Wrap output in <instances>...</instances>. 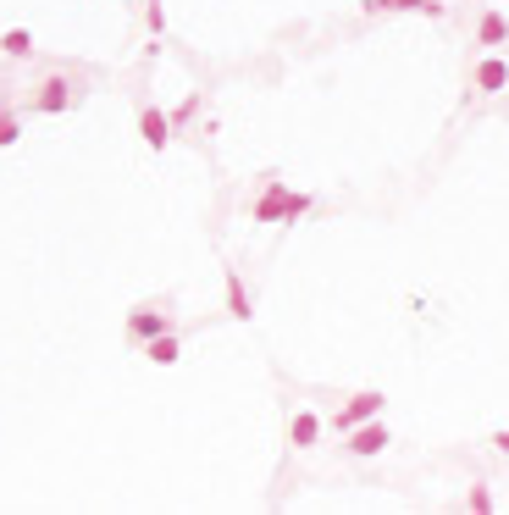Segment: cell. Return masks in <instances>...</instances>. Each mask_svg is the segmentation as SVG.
Here are the masks:
<instances>
[{"label": "cell", "mask_w": 509, "mask_h": 515, "mask_svg": "<svg viewBox=\"0 0 509 515\" xmlns=\"http://www.w3.org/2000/svg\"><path fill=\"white\" fill-rule=\"evenodd\" d=\"M83 100V84L72 78V72H50V78H39L34 95H28V111H39V117H61V111H72Z\"/></svg>", "instance_id": "obj_1"}, {"label": "cell", "mask_w": 509, "mask_h": 515, "mask_svg": "<svg viewBox=\"0 0 509 515\" xmlns=\"http://www.w3.org/2000/svg\"><path fill=\"white\" fill-rule=\"evenodd\" d=\"M509 89V56H498V50H482V56L471 61V72H465V95L471 100H493Z\"/></svg>", "instance_id": "obj_2"}, {"label": "cell", "mask_w": 509, "mask_h": 515, "mask_svg": "<svg viewBox=\"0 0 509 515\" xmlns=\"http://www.w3.org/2000/svg\"><path fill=\"white\" fill-rule=\"evenodd\" d=\"M382 410H388V399H382V394H377V388H360V394H349V399H344V405L332 410V416H327V427H332V432H338V438H344V432H349V427H360V421H371V416H382Z\"/></svg>", "instance_id": "obj_3"}, {"label": "cell", "mask_w": 509, "mask_h": 515, "mask_svg": "<svg viewBox=\"0 0 509 515\" xmlns=\"http://www.w3.org/2000/svg\"><path fill=\"white\" fill-rule=\"evenodd\" d=\"M388 444H393V432L382 416H371V421H360V427L344 432V455H355V460H377Z\"/></svg>", "instance_id": "obj_4"}, {"label": "cell", "mask_w": 509, "mask_h": 515, "mask_svg": "<svg viewBox=\"0 0 509 515\" xmlns=\"http://www.w3.org/2000/svg\"><path fill=\"white\" fill-rule=\"evenodd\" d=\"M288 194H294V189H288V183L272 172V178L261 183V194L249 200V222H255V228H266V222H283V211H288Z\"/></svg>", "instance_id": "obj_5"}, {"label": "cell", "mask_w": 509, "mask_h": 515, "mask_svg": "<svg viewBox=\"0 0 509 515\" xmlns=\"http://www.w3.org/2000/svg\"><path fill=\"white\" fill-rule=\"evenodd\" d=\"M471 45H476V50H504V45H509V17L498 12V6H482V12H476Z\"/></svg>", "instance_id": "obj_6"}, {"label": "cell", "mask_w": 509, "mask_h": 515, "mask_svg": "<svg viewBox=\"0 0 509 515\" xmlns=\"http://www.w3.org/2000/svg\"><path fill=\"white\" fill-rule=\"evenodd\" d=\"M166 327H172V316H166L161 305H139V311H128V344H150Z\"/></svg>", "instance_id": "obj_7"}, {"label": "cell", "mask_w": 509, "mask_h": 515, "mask_svg": "<svg viewBox=\"0 0 509 515\" xmlns=\"http://www.w3.org/2000/svg\"><path fill=\"white\" fill-rule=\"evenodd\" d=\"M366 17H393V12H415V17H449L443 0H366Z\"/></svg>", "instance_id": "obj_8"}, {"label": "cell", "mask_w": 509, "mask_h": 515, "mask_svg": "<svg viewBox=\"0 0 509 515\" xmlns=\"http://www.w3.org/2000/svg\"><path fill=\"white\" fill-rule=\"evenodd\" d=\"M139 139L150 144V150H166V144H172V117H166L161 106H139Z\"/></svg>", "instance_id": "obj_9"}, {"label": "cell", "mask_w": 509, "mask_h": 515, "mask_svg": "<svg viewBox=\"0 0 509 515\" xmlns=\"http://www.w3.org/2000/svg\"><path fill=\"white\" fill-rule=\"evenodd\" d=\"M321 432H327V421H321L316 410H294V416H288V444L294 449H316Z\"/></svg>", "instance_id": "obj_10"}, {"label": "cell", "mask_w": 509, "mask_h": 515, "mask_svg": "<svg viewBox=\"0 0 509 515\" xmlns=\"http://www.w3.org/2000/svg\"><path fill=\"white\" fill-rule=\"evenodd\" d=\"M139 349H144V360H150V366H178V360H183V338H178V327L155 333L150 344H139Z\"/></svg>", "instance_id": "obj_11"}, {"label": "cell", "mask_w": 509, "mask_h": 515, "mask_svg": "<svg viewBox=\"0 0 509 515\" xmlns=\"http://www.w3.org/2000/svg\"><path fill=\"white\" fill-rule=\"evenodd\" d=\"M227 316H233V322H249V316H255V300H249L238 266H227Z\"/></svg>", "instance_id": "obj_12"}, {"label": "cell", "mask_w": 509, "mask_h": 515, "mask_svg": "<svg viewBox=\"0 0 509 515\" xmlns=\"http://www.w3.org/2000/svg\"><path fill=\"white\" fill-rule=\"evenodd\" d=\"M34 34H28V28H6V34H0V56H6V61H28V56H34Z\"/></svg>", "instance_id": "obj_13"}, {"label": "cell", "mask_w": 509, "mask_h": 515, "mask_svg": "<svg viewBox=\"0 0 509 515\" xmlns=\"http://www.w3.org/2000/svg\"><path fill=\"white\" fill-rule=\"evenodd\" d=\"M17 139H23V117L12 106H0V150H12Z\"/></svg>", "instance_id": "obj_14"}, {"label": "cell", "mask_w": 509, "mask_h": 515, "mask_svg": "<svg viewBox=\"0 0 509 515\" xmlns=\"http://www.w3.org/2000/svg\"><path fill=\"white\" fill-rule=\"evenodd\" d=\"M465 510H471V515H487V510H493V493H487V482H471V493H465Z\"/></svg>", "instance_id": "obj_15"}, {"label": "cell", "mask_w": 509, "mask_h": 515, "mask_svg": "<svg viewBox=\"0 0 509 515\" xmlns=\"http://www.w3.org/2000/svg\"><path fill=\"white\" fill-rule=\"evenodd\" d=\"M144 28H150L155 39L166 34V6H161V0H144Z\"/></svg>", "instance_id": "obj_16"}, {"label": "cell", "mask_w": 509, "mask_h": 515, "mask_svg": "<svg viewBox=\"0 0 509 515\" xmlns=\"http://www.w3.org/2000/svg\"><path fill=\"white\" fill-rule=\"evenodd\" d=\"M316 211V194H288V211H283V222H299V216H310Z\"/></svg>", "instance_id": "obj_17"}, {"label": "cell", "mask_w": 509, "mask_h": 515, "mask_svg": "<svg viewBox=\"0 0 509 515\" xmlns=\"http://www.w3.org/2000/svg\"><path fill=\"white\" fill-rule=\"evenodd\" d=\"M487 444H493V449H498V455H509V427H498V432H493V438H487Z\"/></svg>", "instance_id": "obj_18"}, {"label": "cell", "mask_w": 509, "mask_h": 515, "mask_svg": "<svg viewBox=\"0 0 509 515\" xmlns=\"http://www.w3.org/2000/svg\"><path fill=\"white\" fill-rule=\"evenodd\" d=\"M128 6H139V0H128Z\"/></svg>", "instance_id": "obj_19"}]
</instances>
